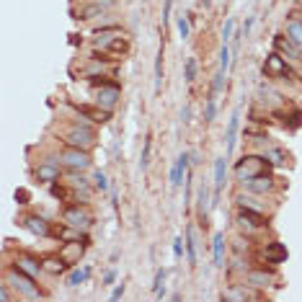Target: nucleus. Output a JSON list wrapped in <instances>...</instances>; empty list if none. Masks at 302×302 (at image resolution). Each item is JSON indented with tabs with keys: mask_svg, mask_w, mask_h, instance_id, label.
I'll return each mask as SVG.
<instances>
[{
	"mask_svg": "<svg viewBox=\"0 0 302 302\" xmlns=\"http://www.w3.org/2000/svg\"><path fill=\"white\" fill-rule=\"evenodd\" d=\"M271 163L266 155H246L243 160H238L235 165V176L238 181H248V178H256V176H266L271 171Z\"/></svg>",
	"mask_w": 302,
	"mask_h": 302,
	"instance_id": "obj_1",
	"label": "nucleus"
},
{
	"mask_svg": "<svg viewBox=\"0 0 302 302\" xmlns=\"http://www.w3.org/2000/svg\"><path fill=\"white\" fill-rule=\"evenodd\" d=\"M5 282L16 290L21 297H26V300H41L44 295H41V290L34 284V277H28V274H23L21 269H8L5 271Z\"/></svg>",
	"mask_w": 302,
	"mask_h": 302,
	"instance_id": "obj_2",
	"label": "nucleus"
},
{
	"mask_svg": "<svg viewBox=\"0 0 302 302\" xmlns=\"http://www.w3.org/2000/svg\"><path fill=\"white\" fill-rule=\"evenodd\" d=\"M62 220L67 222V225H72L75 230H88L90 225H93V212L85 207V202L80 204V202H75V204H70L65 212H62Z\"/></svg>",
	"mask_w": 302,
	"mask_h": 302,
	"instance_id": "obj_3",
	"label": "nucleus"
},
{
	"mask_svg": "<svg viewBox=\"0 0 302 302\" xmlns=\"http://www.w3.org/2000/svg\"><path fill=\"white\" fill-rule=\"evenodd\" d=\"M65 145L67 147H78V150H90L96 145V134H93V129L90 127H85V124H78V127H72L67 134H65Z\"/></svg>",
	"mask_w": 302,
	"mask_h": 302,
	"instance_id": "obj_4",
	"label": "nucleus"
},
{
	"mask_svg": "<svg viewBox=\"0 0 302 302\" xmlns=\"http://www.w3.org/2000/svg\"><path fill=\"white\" fill-rule=\"evenodd\" d=\"M85 238H70L65 240L62 246H59V259H62L67 266H75V264H80L83 259V253H85Z\"/></svg>",
	"mask_w": 302,
	"mask_h": 302,
	"instance_id": "obj_5",
	"label": "nucleus"
},
{
	"mask_svg": "<svg viewBox=\"0 0 302 302\" xmlns=\"http://www.w3.org/2000/svg\"><path fill=\"white\" fill-rule=\"evenodd\" d=\"M264 75H266V78H271V80H277V78H290L292 70H290L287 59L279 52H271L264 59Z\"/></svg>",
	"mask_w": 302,
	"mask_h": 302,
	"instance_id": "obj_6",
	"label": "nucleus"
},
{
	"mask_svg": "<svg viewBox=\"0 0 302 302\" xmlns=\"http://www.w3.org/2000/svg\"><path fill=\"white\" fill-rule=\"evenodd\" d=\"M59 160H62L65 168L70 171H88L90 168V155H88V150H78V147H67L62 155H59Z\"/></svg>",
	"mask_w": 302,
	"mask_h": 302,
	"instance_id": "obj_7",
	"label": "nucleus"
},
{
	"mask_svg": "<svg viewBox=\"0 0 302 302\" xmlns=\"http://www.w3.org/2000/svg\"><path fill=\"white\" fill-rule=\"evenodd\" d=\"M116 101H119V85H116V83L109 85V88H98V90H96V106L111 111V109L116 106Z\"/></svg>",
	"mask_w": 302,
	"mask_h": 302,
	"instance_id": "obj_8",
	"label": "nucleus"
},
{
	"mask_svg": "<svg viewBox=\"0 0 302 302\" xmlns=\"http://www.w3.org/2000/svg\"><path fill=\"white\" fill-rule=\"evenodd\" d=\"M21 225L28 230V233H34V235H41V238H47L49 233H52V225L44 220V217H39V215H26L23 220H21Z\"/></svg>",
	"mask_w": 302,
	"mask_h": 302,
	"instance_id": "obj_9",
	"label": "nucleus"
},
{
	"mask_svg": "<svg viewBox=\"0 0 302 302\" xmlns=\"http://www.w3.org/2000/svg\"><path fill=\"white\" fill-rule=\"evenodd\" d=\"M259 256H261L266 264H284V261H287V248L274 240V243H266V246L259 251Z\"/></svg>",
	"mask_w": 302,
	"mask_h": 302,
	"instance_id": "obj_10",
	"label": "nucleus"
},
{
	"mask_svg": "<svg viewBox=\"0 0 302 302\" xmlns=\"http://www.w3.org/2000/svg\"><path fill=\"white\" fill-rule=\"evenodd\" d=\"M189 163H191L189 153H181V155H178L176 165L171 168V186H173V189H178L181 184H184V176H186V171H189Z\"/></svg>",
	"mask_w": 302,
	"mask_h": 302,
	"instance_id": "obj_11",
	"label": "nucleus"
},
{
	"mask_svg": "<svg viewBox=\"0 0 302 302\" xmlns=\"http://www.w3.org/2000/svg\"><path fill=\"white\" fill-rule=\"evenodd\" d=\"M243 186H246V191H251V194H269L271 189H274V178H271L269 173H266V176H256V178L243 181Z\"/></svg>",
	"mask_w": 302,
	"mask_h": 302,
	"instance_id": "obj_12",
	"label": "nucleus"
},
{
	"mask_svg": "<svg viewBox=\"0 0 302 302\" xmlns=\"http://www.w3.org/2000/svg\"><path fill=\"white\" fill-rule=\"evenodd\" d=\"M16 269H21L23 274H28V277H39V271H44L41 269V264L36 261V259H31V256H26V253H21V256H16V264H13Z\"/></svg>",
	"mask_w": 302,
	"mask_h": 302,
	"instance_id": "obj_13",
	"label": "nucleus"
},
{
	"mask_svg": "<svg viewBox=\"0 0 302 302\" xmlns=\"http://www.w3.org/2000/svg\"><path fill=\"white\" fill-rule=\"evenodd\" d=\"M119 36H124V31H122V28H116V26H111V28H101V31H96L93 41H96V47L106 49V47H111Z\"/></svg>",
	"mask_w": 302,
	"mask_h": 302,
	"instance_id": "obj_14",
	"label": "nucleus"
},
{
	"mask_svg": "<svg viewBox=\"0 0 302 302\" xmlns=\"http://www.w3.org/2000/svg\"><path fill=\"white\" fill-rule=\"evenodd\" d=\"M225 173H228V158H217V163H215V207H217V202H220V191H222V186H225Z\"/></svg>",
	"mask_w": 302,
	"mask_h": 302,
	"instance_id": "obj_15",
	"label": "nucleus"
},
{
	"mask_svg": "<svg viewBox=\"0 0 302 302\" xmlns=\"http://www.w3.org/2000/svg\"><path fill=\"white\" fill-rule=\"evenodd\" d=\"M34 176H36V181H44V184H54V181H59V168L52 163H41V165H36Z\"/></svg>",
	"mask_w": 302,
	"mask_h": 302,
	"instance_id": "obj_16",
	"label": "nucleus"
},
{
	"mask_svg": "<svg viewBox=\"0 0 302 302\" xmlns=\"http://www.w3.org/2000/svg\"><path fill=\"white\" fill-rule=\"evenodd\" d=\"M246 282L251 287H269L271 282H274V274L266 271V269H253V271H248V274H246Z\"/></svg>",
	"mask_w": 302,
	"mask_h": 302,
	"instance_id": "obj_17",
	"label": "nucleus"
},
{
	"mask_svg": "<svg viewBox=\"0 0 302 302\" xmlns=\"http://www.w3.org/2000/svg\"><path fill=\"white\" fill-rule=\"evenodd\" d=\"M238 124H240V109L233 111L230 122H228V134H225V142H228V155H233L235 150V137H238Z\"/></svg>",
	"mask_w": 302,
	"mask_h": 302,
	"instance_id": "obj_18",
	"label": "nucleus"
},
{
	"mask_svg": "<svg viewBox=\"0 0 302 302\" xmlns=\"http://www.w3.org/2000/svg\"><path fill=\"white\" fill-rule=\"evenodd\" d=\"M41 269L47 271V274H52V277H57V274H62V271L67 269V264L59 259V253L57 256H47V259L41 261Z\"/></svg>",
	"mask_w": 302,
	"mask_h": 302,
	"instance_id": "obj_19",
	"label": "nucleus"
},
{
	"mask_svg": "<svg viewBox=\"0 0 302 302\" xmlns=\"http://www.w3.org/2000/svg\"><path fill=\"white\" fill-rule=\"evenodd\" d=\"M274 47L279 52H284V54H290L292 59H300V47H297V44H292L287 36H274Z\"/></svg>",
	"mask_w": 302,
	"mask_h": 302,
	"instance_id": "obj_20",
	"label": "nucleus"
},
{
	"mask_svg": "<svg viewBox=\"0 0 302 302\" xmlns=\"http://www.w3.org/2000/svg\"><path fill=\"white\" fill-rule=\"evenodd\" d=\"M78 111H80L83 116H88V119H93V122H98V124L109 122V114H111V111L101 109V106H96V109H90V106H78Z\"/></svg>",
	"mask_w": 302,
	"mask_h": 302,
	"instance_id": "obj_21",
	"label": "nucleus"
},
{
	"mask_svg": "<svg viewBox=\"0 0 302 302\" xmlns=\"http://www.w3.org/2000/svg\"><path fill=\"white\" fill-rule=\"evenodd\" d=\"M287 39H290L292 44H297V47L302 49V21L292 18L290 23H287Z\"/></svg>",
	"mask_w": 302,
	"mask_h": 302,
	"instance_id": "obj_22",
	"label": "nucleus"
},
{
	"mask_svg": "<svg viewBox=\"0 0 302 302\" xmlns=\"http://www.w3.org/2000/svg\"><path fill=\"white\" fill-rule=\"evenodd\" d=\"M238 202H240V207L243 209H253V212H266V204H259V199H256V194H251L248 191V196H238Z\"/></svg>",
	"mask_w": 302,
	"mask_h": 302,
	"instance_id": "obj_23",
	"label": "nucleus"
},
{
	"mask_svg": "<svg viewBox=\"0 0 302 302\" xmlns=\"http://www.w3.org/2000/svg\"><path fill=\"white\" fill-rule=\"evenodd\" d=\"M196 202H199V217H207L209 207H212V202H209V189H207V184H202V186H199V194H196Z\"/></svg>",
	"mask_w": 302,
	"mask_h": 302,
	"instance_id": "obj_24",
	"label": "nucleus"
},
{
	"mask_svg": "<svg viewBox=\"0 0 302 302\" xmlns=\"http://www.w3.org/2000/svg\"><path fill=\"white\" fill-rule=\"evenodd\" d=\"M212 248H215V266H225V235L222 233L215 235Z\"/></svg>",
	"mask_w": 302,
	"mask_h": 302,
	"instance_id": "obj_25",
	"label": "nucleus"
},
{
	"mask_svg": "<svg viewBox=\"0 0 302 302\" xmlns=\"http://www.w3.org/2000/svg\"><path fill=\"white\" fill-rule=\"evenodd\" d=\"M186 253H189V264L196 266L199 256H196V238H194V228H186Z\"/></svg>",
	"mask_w": 302,
	"mask_h": 302,
	"instance_id": "obj_26",
	"label": "nucleus"
},
{
	"mask_svg": "<svg viewBox=\"0 0 302 302\" xmlns=\"http://www.w3.org/2000/svg\"><path fill=\"white\" fill-rule=\"evenodd\" d=\"M88 277H90V269L85 266V269H75L72 274L67 277V287H80L83 282H88Z\"/></svg>",
	"mask_w": 302,
	"mask_h": 302,
	"instance_id": "obj_27",
	"label": "nucleus"
},
{
	"mask_svg": "<svg viewBox=\"0 0 302 302\" xmlns=\"http://www.w3.org/2000/svg\"><path fill=\"white\" fill-rule=\"evenodd\" d=\"M96 16H103V8L98 5V3H90V5H85V8H80V21H90V18H96Z\"/></svg>",
	"mask_w": 302,
	"mask_h": 302,
	"instance_id": "obj_28",
	"label": "nucleus"
},
{
	"mask_svg": "<svg viewBox=\"0 0 302 302\" xmlns=\"http://www.w3.org/2000/svg\"><path fill=\"white\" fill-rule=\"evenodd\" d=\"M163 88V49L155 54V93H160Z\"/></svg>",
	"mask_w": 302,
	"mask_h": 302,
	"instance_id": "obj_29",
	"label": "nucleus"
},
{
	"mask_svg": "<svg viewBox=\"0 0 302 302\" xmlns=\"http://www.w3.org/2000/svg\"><path fill=\"white\" fill-rule=\"evenodd\" d=\"M228 67H230V47H228V44H222V49H220V70L228 72Z\"/></svg>",
	"mask_w": 302,
	"mask_h": 302,
	"instance_id": "obj_30",
	"label": "nucleus"
},
{
	"mask_svg": "<svg viewBox=\"0 0 302 302\" xmlns=\"http://www.w3.org/2000/svg\"><path fill=\"white\" fill-rule=\"evenodd\" d=\"M150 147H153V140H145V147H142V155H140V165H142V171L150 165Z\"/></svg>",
	"mask_w": 302,
	"mask_h": 302,
	"instance_id": "obj_31",
	"label": "nucleus"
},
{
	"mask_svg": "<svg viewBox=\"0 0 302 302\" xmlns=\"http://www.w3.org/2000/svg\"><path fill=\"white\" fill-rule=\"evenodd\" d=\"M233 28H235V21L228 18V21H225V26H222V41H225V44L233 39Z\"/></svg>",
	"mask_w": 302,
	"mask_h": 302,
	"instance_id": "obj_32",
	"label": "nucleus"
},
{
	"mask_svg": "<svg viewBox=\"0 0 302 302\" xmlns=\"http://www.w3.org/2000/svg\"><path fill=\"white\" fill-rule=\"evenodd\" d=\"M93 181H96V189H101V191L109 189V178H106V173H103V171H96Z\"/></svg>",
	"mask_w": 302,
	"mask_h": 302,
	"instance_id": "obj_33",
	"label": "nucleus"
},
{
	"mask_svg": "<svg viewBox=\"0 0 302 302\" xmlns=\"http://www.w3.org/2000/svg\"><path fill=\"white\" fill-rule=\"evenodd\" d=\"M222 88H225V72L220 70V72L215 75V80H212V96H217Z\"/></svg>",
	"mask_w": 302,
	"mask_h": 302,
	"instance_id": "obj_34",
	"label": "nucleus"
},
{
	"mask_svg": "<svg viewBox=\"0 0 302 302\" xmlns=\"http://www.w3.org/2000/svg\"><path fill=\"white\" fill-rule=\"evenodd\" d=\"M215 96H209L207 98V109H204V122H212V119H215Z\"/></svg>",
	"mask_w": 302,
	"mask_h": 302,
	"instance_id": "obj_35",
	"label": "nucleus"
},
{
	"mask_svg": "<svg viewBox=\"0 0 302 302\" xmlns=\"http://www.w3.org/2000/svg\"><path fill=\"white\" fill-rule=\"evenodd\" d=\"M163 282H165V271L158 269V274H155V297H163Z\"/></svg>",
	"mask_w": 302,
	"mask_h": 302,
	"instance_id": "obj_36",
	"label": "nucleus"
},
{
	"mask_svg": "<svg viewBox=\"0 0 302 302\" xmlns=\"http://www.w3.org/2000/svg\"><path fill=\"white\" fill-rule=\"evenodd\" d=\"M194 78H196V59L189 57V59H186V80L191 83Z\"/></svg>",
	"mask_w": 302,
	"mask_h": 302,
	"instance_id": "obj_37",
	"label": "nucleus"
},
{
	"mask_svg": "<svg viewBox=\"0 0 302 302\" xmlns=\"http://www.w3.org/2000/svg\"><path fill=\"white\" fill-rule=\"evenodd\" d=\"M176 26H178V34H181V39H189V21L181 16L178 21H176Z\"/></svg>",
	"mask_w": 302,
	"mask_h": 302,
	"instance_id": "obj_38",
	"label": "nucleus"
},
{
	"mask_svg": "<svg viewBox=\"0 0 302 302\" xmlns=\"http://www.w3.org/2000/svg\"><path fill=\"white\" fill-rule=\"evenodd\" d=\"M264 155H266L271 163H274V165H279V163H282V158H284V155H282V150H266Z\"/></svg>",
	"mask_w": 302,
	"mask_h": 302,
	"instance_id": "obj_39",
	"label": "nucleus"
},
{
	"mask_svg": "<svg viewBox=\"0 0 302 302\" xmlns=\"http://www.w3.org/2000/svg\"><path fill=\"white\" fill-rule=\"evenodd\" d=\"M171 8H173V0H165V5H163V23L171 21Z\"/></svg>",
	"mask_w": 302,
	"mask_h": 302,
	"instance_id": "obj_40",
	"label": "nucleus"
},
{
	"mask_svg": "<svg viewBox=\"0 0 302 302\" xmlns=\"http://www.w3.org/2000/svg\"><path fill=\"white\" fill-rule=\"evenodd\" d=\"M124 290H127V287H124V284H119L116 290L111 292V300H122V297H124Z\"/></svg>",
	"mask_w": 302,
	"mask_h": 302,
	"instance_id": "obj_41",
	"label": "nucleus"
},
{
	"mask_svg": "<svg viewBox=\"0 0 302 302\" xmlns=\"http://www.w3.org/2000/svg\"><path fill=\"white\" fill-rule=\"evenodd\" d=\"M114 279H116V271H114V269L103 274V284H106V287H109V284H114Z\"/></svg>",
	"mask_w": 302,
	"mask_h": 302,
	"instance_id": "obj_42",
	"label": "nucleus"
},
{
	"mask_svg": "<svg viewBox=\"0 0 302 302\" xmlns=\"http://www.w3.org/2000/svg\"><path fill=\"white\" fill-rule=\"evenodd\" d=\"M251 26H253V16H248V18H246V23L240 26V28H243V34H246V36L251 34Z\"/></svg>",
	"mask_w": 302,
	"mask_h": 302,
	"instance_id": "obj_43",
	"label": "nucleus"
},
{
	"mask_svg": "<svg viewBox=\"0 0 302 302\" xmlns=\"http://www.w3.org/2000/svg\"><path fill=\"white\" fill-rule=\"evenodd\" d=\"M16 199H21V204H26V202H28V191H26V189L16 191Z\"/></svg>",
	"mask_w": 302,
	"mask_h": 302,
	"instance_id": "obj_44",
	"label": "nucleus"
},
{
	"mask_svg": "<svg viewBox=\"0 0 302 302\" xmlns=\"http://www.w3.org/2000/svg\"><path fill=\"white\" fill-rule=\"evenodd\" d=\"M173 256L181 259V238H176V243H173Z\"/></svg>",
	"mask_w": 302,
	"mask_h": 302,
	"instance_id": "obj_45",
	"label": "nucleus"
},
{
	"mask_svg": "<svg viewBox=\"0 0 302 302\" xmlns=\"http://www.w3.org/2000/svg\"><path fill=\"white\" fill-rule=\"evenodd\" d=\"M0 300H3V302H8V300H10V292H8V284L3 287V292H0Z\"/></svg>",
	"mask_w": 302,
	"mask_h": 302,
	"instance_id": "obj_46",
	"label": "nucleus"
},
{
	"mask_svg": "<svg viewBox=\"0 0 302 302\" xmlns=\"http://www.w3.org/2000/svg\"><path fill=\"white\" fill-rule=\"evenodd\" d=\"M189 158H191L194 165H196V163H202V160H199V153H189Z\"/></svg>",
	"mask_w": 302,
	"mask_h": 302,
	"instance_id": "obj_47",
	"label": "nucleus"
},
{
	"mask_svg": "<svg viewBox=\"0 0 302 302\" xmlns=\"http://www.w3.org/2000/svg\"><path fill=\"white\" fill-rule=\"evenodd\" d=\"M297 5H300V8H302V0H297Z\"/></svg>",
	"mask_w": 302,
	"mask_h": 302,
	"instance_id": "obj_48",
	"label": "nucleus"
}]
</instances>
